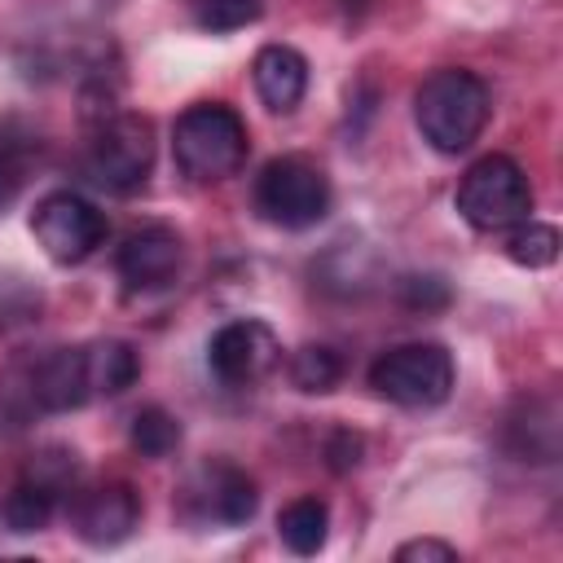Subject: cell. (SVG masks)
<instances>
[{
    "instance_id": "5b68a950",
    "label": "cell",
    "mask_w": 563,
    "mask_h": 563,
    "mask_svg": "<svg viewBox=\"0 0 563 563\" xmlns=\"http://www.w3.org/2000/svg\"><path fill=\"white\" fill-rule=\"evenodd\" d=\"M453 356L440 343H400L369 365V387L400 409H435L453 391Z\"/></svg>"
},
{
    "instance_id": "ba28073f",
    "label": "cell",
    "mask_w": 563,
    "mask_h": 563,
    "mask_svg": "<svg viewBox=\"0 0 563 563\" xmlns=\"http://www.w3.org/2000/svg\"><path fill=\"white\" fill-rule=\"evenodd\" d=\"M207 365L224 387H255L282 365V343L264 321L242 317L211 334Z\"/></svg>"
},
{
    "instance_id": "4fadbf2b",
    "label": "cell",
    "mask_w": 563,
    "mask_h": 563,
    "mask_svg": "<svg viewBox=\"0 0 563 563\" xmlns=\"http://www.w3.org/2000/svg\"><path fill=\"white\" fill-rule=\"evenodd\" d=\"M260 506L255 479L229 462L202 471V515L216 523H246Z\"/></svg>"
},
{
    "instance_id": "8fae6325",
    "label": "cell",
    "mask_w": 563,
    "mask_h": 563,
    "mask_svg": "<svg viewBox=\"0 0 563 563\" xmlns=\"http://www.w3.org/2000/svg\"><path fill=\"white\" fill-rule=\"evenodd\" d=\"M251 79H255L260 101L273 114H290L308 92V62L290 44H264L251 62Z\"/></svg>"
},
{
    "instance_id": "7a4b0ae2",
    "label": "cell",
    "mask_w": 563,
    "mask_h": 563,
    "mask_svg": "<svg viewBox=\"0 0 563 563\" xmlns=\"http://www.w3.org/2000/svg\"><path fill=\"white\" fill-rule=\"evenodd\" d=\"M246 150H251L246 123L224 101H198L172 128V158L198 185L238 176L246 163Z\"/></svg>"
},
{
    "instance_id": "d6986e66",
    "label": "cell",
    "mask_w": 563,
    "mask_h": 563,
    "mask_svg": "<svg viewBox=\"0 0 563 563\" xmlns=\"http://www.w3.org/2000/svg\"><path fill=\"white\" fill-rule=\"evenodd\" d=\"M176 444H180V422L163 405H145L132 418V449L141 457H167Z\"/></svg>"
},
{
    "instance_id": "7c38bea8",
    "label": "cell",
    "mask_w": 563,
    "mask_h": 563,
    "mask_svg": "<svg viewBox=\"0 0 563 563\" xmlns=\"http://www.w3.org/2000/svg\"><path fill=\"white\" fill-rule=\"evenodd\" d=\"M31 396H35V405L48 409V413L79 409V405L92 396L84 347H57V352H48V356L35 365V374H31Z\"/></svg>"
},
{
    "instance_id": "ac0fdd59",
    "label": "cell",
    "mask_w": 563,
    "mask_h": 563,
    "mask_svg": "<svg viewBox=\"0 0 563 563\" xmlns=\"http://www.w3.org/2000/svg\"><path fill=\"white\" fill-rule=\"evenodd\" d=\"M343 378V356L325 343H308L290 356V383L308 396H321V391H334Z\"/></svg>"
},
{
    "instance_id": "6da1fadb",
    "label": "cell",
    "mask_w": 563,
    "mask_h": 563,
    "mask_svg": "<svg viewBox=\"0 0 563 563\" xmlns=\"http://www.w3.org/2000/svg\"><path fill=\"white\" fill-rule=\"evenodd\" d=\"M488 114H493L488 84L462 66L431 70L413 92V123H418L422 141L440 154L471 150L479 141V132L488 128Z\"/></svg>"
},
{
    "instance_id": "52a82bcc",
    "label": "cell",
    "mask_w": 563,
    "mask_h": 563,
    "mask_svg": "<svg viewBox=\"0 0 563 563\" xmlns=\"http://www.w3.org/2000/svg\"><path fill=\"white\" fill-rule=\"evenodd\" d=\"M31 233L44 246L48 260L57 264H84L110 233L106 211H97V202H88L84 194L57 189L48 198L35 202L31 211Z\"/></svg>"
},
{
    "instance_id": "603a6c76",
    "label": "cell",
    "mask_w": 563,
    "mask_h": 563,
    "mask_svg": "<svg viewBox=\"0 0 563 563\" xmlns=\"http://www.w3.org/2000/svg\"><path fill=\"white\" fill-rule=\"evenodd\" d=\"M457 545L440 541V537H413L405 545H396V563H453Z\"/></svg>"
},
{
    "instance_id": "5bb4252c",
    "label": "cell",
    "mask_w": 563,
    "mask_h": 563,
    "mask_svg": "<svg viewBox=\"0 0 563 563\" xmlns=\"http://www.w3.org/2000/svg\"><path fill=\"white\" fill-rule=\"evenodd\" d=\"M88 356V383L92 396H123L136 378H141V356L128 339H101L84 347Z\"/></svg>"
},
{
    "instance_id": "3957f363",
    "label": "cell",
    "mask_w": 563,
    "mask_h": 563,
    "mask_svg": "<svg viewBox=\"0 0 563 563\" xmlns=\"http://www.w3.org/2000/svg\"><path fill=\"white\" fill-rule=\"evenodd\" d=\"M457 216L479 233H501L532 216V185L528 172L506 154L475 158L457 180Z\"/></svg>"
},
{
    "instance_id": "cb8c5ba5",
    "label": "cell",
    "mask_w": 563,
    "mask_h": 563,
    "mask_svg": "<svg viewBox=\"0 0 563 563\" xmlns=\"http://www.w3.org/2000/svg\"><path fill=\"white\" fill-rule=\"evenodd\" d=\"M325 457H330L334 471H352V466L361 462V435H352L347 427L330 431V440H325Z\"/></svg>"
},
{
    "instance_id": "44dd1931",
    "label": "cell",
    "mask_w": 563,
    "mask_h": 563,
    "mask_svg": "<svg viewBox=\"0 0 563 563\" xmlns=\"http://www.w3.org/2000/svg\"><path fill=\"white\" fill-rule=\"evenodd\" d=\"M26 180H31V145L18 136H0V211L18 202Z\"/></svg>"
},
{
    "instance_id": "e0dca14e",
    "label": "cell",
    "mask_w": 563,
    "mask_h": 563,
    "mask_svg": "<svg viewBox=\"0 0 563 563\" xmlns=\"http://www.w3.org/2000/svg\"><path fill=\"white\" fill-rule=\"evenodd\" d=\"M506 255L523 268H550L559 260V229L528 216V220L506 229Z\"/></svg>"
},
{
    "instance_id": "9a60e30c",
    "label": "cell",
    "mask_w": 563,
    "mask_h": 563,
    "mask_svg": "<svg viewBox=\"0 0 563 563\" xmlns=\"http://www.w3.org/2000/svg\"><path fill=\"white\" fill-rule=\"evenodd\" d=\"M325 532H330V510L317 497H295L277 515V537L290 554H317L325 545Z\"/></svg>"
},
{
    "instance_id": "ffe728a7",
    "label": "cell",
    "mask_w": 563,
    "mask_h": 563,
    "mask_svg": "<svg viewBox=\"0 0 563 563\" xmlns=\"http://www.w3.org/2000/svg\"><path fill=\"white\" fill-rule=\"evenodd\" d=\"M260 13H264V0H198L194 4V22L202 31H238V26L260 22Z\"/></svg>"
},
{
    "instance_id": "7402d4cb",
    "label": "cell",
    "mask_w": 563,
    "mask_h": 563,
    "mask_svg": "<svg viewBox=\"0 0 563 563\" xmlns=\"http://www.w3.org/2000/svg\"><path fill=\"white\" fill-rule=\"evenodd\" d=\"M400 303L413 312H431L449 303V286L440 277H400Z\"/></svg>"
},
{
    "instance_id": "d4e9b609",
    "label": "cell",
    "mask_w": 563,
    "mask_h": 563,
    "mask_svg": "<svg viewBox=\"0 0 563 563\" xmlns=\"http://www.w3.org/2000/svg\"><path fill=\"white\" fill-rule=\"evenodd\" d=\"M189 4H198V0H189Z\"/></svg>"
},
{
    "instance_id": "9c48e42d",
    "label": "cell",
    "mask_w": 563,
    "mask_h": 563,
    "mask_svg": "<svg viewBox=\"0 0 563 563\" xmlns=\"http://www.w3.org/2000/svg\"><path fill=\"white\" fill-rule=\"evenodd\" d=\"M180 260H185V246L180 238L167 229V224H145V229H132L119 251H114V268L123 277L128 290H163L176 282L180 273Z\"/></svg>"
},
{
    "instance_id": "2e32d148",
    "label": "cell",
    "mask_w": 563,
    "mask_h": 563,
    "mask_svg": "<svg viewBox=\"0 0 563 563\" xmlns=\"http://www.w3.org/2000/svg\"><path fill=\"white\" fill-rule=\"evenodd\" d=\"M0 510H4V523L13 532H40V528H48V519L57 510V484H48V479H22V484L9 488V497H4Z\"/></svg>"
},
{
    "instance_id": "277c9868",
    "label": "cell",
    "mask_w": 563,
    "mask_h": 563,
    "mask_svg": "<svg viewBox=\"0 0 563 563\" xmlns=\"http://www.w3.org/2000/svg\"><path fill=\"white\" fill-rule=\"evenodd\" d=\"M330 176L303 154H282L255 176V211L277 229H312L330 216Z\"/></svg>"
},
{
    "instance_id": "30bf717a",
    "label": "cell",
    "mask_w": 563,
    "mask_h": 563,
    "mask_svg": "<svg viewBox=\"0 0 563 563\" xmlns=\"http://www.w3.org/2000/svg\"><path fill=\"white\" fill-rule=\"evenodd\" d=\"M136 523H141V497L128 484H101V488L84 493L75 506V532H79V541H88L97 550L128 541L136 532Z\"/></svg>"
},
{
    "instance_id": "8992f818",
    "label": "cell",
    "mask_w": 563,
    "mask_h": 563,
    "mask_svg": "<svg viewBox=\"0 0 563 563\" xmlns=\"http://www.w3.org/2000/svg\"><path fill=\"white\" fill-rule=\"evenodd\" d=\"M88 176L110 194H136L154 172V123L141 114H110L88 141Z\"/></svg>"
}]
</instances>
